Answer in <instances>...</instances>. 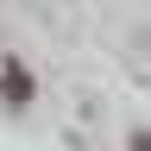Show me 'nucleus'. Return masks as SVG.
I'll return each instance as SVG.
<instances>
[{
    "label": "nucleus",
    "mask_w": 151,
    "mask_h": 151,
    "mask_svg": "<svg viewBox=\"0 0 151 151\" xmlns=\"http://www.w3.org/2000/svg\"><path fill=\"white\" fill-rule=\"evenodd\" d=\"M132 151H151V139H139V145H132Z\"/></svg>",
    "instance_id": "nucleus-2"
},
{
    "label": "nucleus",
    "mask_w": 151,
    "mask_h": 151,
    "mask_svg": "<svg viewBox=\"0 0 151 151\" xmlns=\"http://www.w3.org/2000/svg\"><path fill=\"white\" fill-rule=\"evenodd\" d=\"M0 88H6V101H25V94H32V76L19 69V63H6V76H0Z\"/></svg>",
    "instance_id": "nucleus-1"
}]
</instances>
